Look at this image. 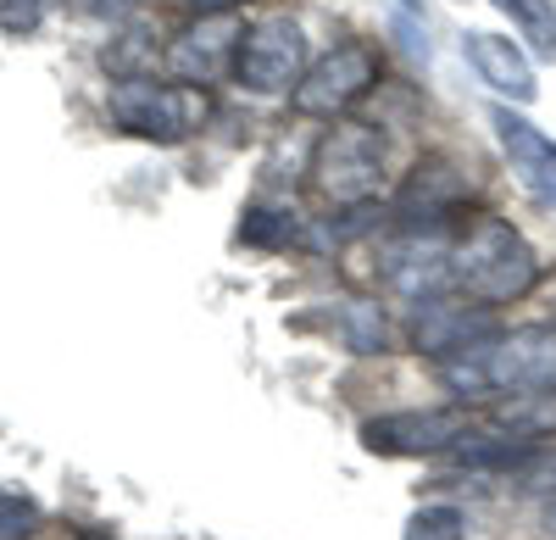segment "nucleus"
<instances>
[{
  "label": "nucleus",
  "mask_w": 556,
  "mask_h": 540,
  "mask_svg": "<svg viewBox=\"0 0 556 540\" xmlns=\"http://www.w3.org/2000/svg\"><path fill=\"white\" fill-rule=\"evenodd\" d=\"M184 7H190L195 17H228L235 7H245V0H184Z\"/></svg>",
  "instance_id": "aec40b11"
},
{
  "label": "nucleus",
  "mask_w": 556,
  "mask_h": 540,
  "mask_svg": "<svg viewBox=\"0 0 556 540\" xmlns=\"http://www.w3.org/2000/svg\"><path fill=\"white\" fill-rule=\"evenodd\" d=\"M401 540H468V518H462V507H451V502H429V507H417L406 518Z\"/></svg>",
  "instance_id": "dca6fc26"
},
{
  "label": "nucleus",
  "mask_w": 556,
  "mask_h": 540,
  "mask_svg": "<svg viewBox=\"0 0 556 540\" xmlns=\"http://www.w3.org/2000/svg\"><path fill=\"white\" fill-rule=\"evenodd\" d=\"M490 128H495L506 162H513V178L523 185V196L534 206H556V140H551V134H540L513 106H495L490 112Z\"/></svg>",
  "instance_id": "6e6552de"
},
{
  "label": "nucleus",
  "mask_w": 556,
  "mask_h": 540,
  "mask_svg": "<svg viewBox=\"0 0 556 540\" xmlns=\"http://www.w3.org/2000/svg\"><path fill=\"white\" fill-rule=\"evenodd\" d=\"M235 45H240V28L228 17H201V28H190L173 45V67L184 78H201V89H206L223 67H235Z\"/></svg>",
  "instance_id": "ddd939ff"
},
{
  "label": "nucleus",
  "mask_w": 556,
  "mask_h": 540,
  "mask_svg": "<svg viewBox=\"0 0 556 540\" xmlns=\"http://www.w3.org/2000/svg\"><path fill=\"white\" fill-rule=\"evenodd\" d=\"M468 201V178H462L451 162H424L412 178H406V190H401V229H424V235H445V223L451 212Z\"/></svg>",
  "instance_id": "9d476101"
},
{
  "label": "nucleus",
  "mask_w": 556,
  "mask_h": 540,
  "mask_svg": "<svg viewBox=\"0 0 556 540\" xmlns=\"http://www.w3.org/2000/svg\"><path fill=\"white\" fill-rule=\"evenodd\" d=\"M34 524H39V507L23 490H0V540H28Z\"/></svg>",
  "instance_id": "f3484780"
},
{
  "label": "nucleus",
  "mask_w": 556,
  "mask_h": 540,
  "mask_svg": "<svg viewBox=\"0 0 556 540\" xmlns=\"http://www.w3.org/2000/svg\"><path fill=\"white\" fill-rule=\"evenodd\" d=\"M112 123L134 140L178 146L206 123V89L195 84H156V78H123L112 89Z\"/></svg>",
  "instance_id": "7ed1b4c3"
},
{
  "label": "nucleus",
  "mask_w": 556,
  "mask_h": 540,
  "mask_svg": "<svg viewBox=\"0 0 556 540\" xmlns=\"http://www.w3.org/2000/svg\"><path fill=\"white\" fill-rule=\"evenodd\" d=\"M490 7L518 23V34L534 45V56L556 62V0H490Z\"/></svg>",
  "instance_id": "2eb2a0df"
},
{
  "label": "nucleus",
  "mask_w": 556,
  "mask_h": 540,
  "mask_svg": "<svg viewBox=\"0 0 556 540\" xmlns=\"http://www.w3.org/2000/svg\"><path fill=\"white\" fill-rule=\"evenodd\" d=\"M45 12H51V0H0V28L7 34H34Z\"/></svg>",
  "instance_id": "a211bd4d"
},
{
  "label": "nucleus",
  "mask_w": 556,
  "mask_h": 540,
  "mask_svg": "<svg viewBox=\"0 0 556 540\" xmlns=\"http://www.w3.org/2000/svg\"><path fill=\"white\" fill-rule=\"evenodd\" d=\"M468 435V407H406V413H379L362 424V452L374 457H440L456 452Z\"/></svg>",
  "instance_id": "423d86ee"
},
{
  "label": "nucleus",
  "mask_w": 556,
  "mask_h": 540,
  "mask_svg": "<svg viewBox=\"0 0 556 540\" xmlns=\"http://www.w3.org/2000/svg\"><path fill=\"white\" fill-rule=\"evenodd\" d=\"M306 73V34L295 17H262L235 45V78L256 96H285Z\"/></svg>",
  "instance_id": "39448f33"
},
{
  "label": "nucleus",
  "mask_w": 556,
  "mask_h": 540,
  "mask_svg": "<svg viewBox=\"0 0 556 540\" xmlns=\"http://www.w3.org/2000/svg\"><path fill=\"white\" fill-rule=\"evenodd\" d=\"M406 7H424V0H406Z\"/></svg>",
  "instance_id": "4be33fe9"
},
{
  "label": "nucleus",
  "mask_w": 556,
  "mask_h": 540,
  "mask_svg": "<svg viewBox=\"0 0 556 540\" xmlns=\"http://www.w3.org/2000/svg\"><path fill=\"white\" fill-rule=\"evenodd\" d=\"M78 7H84L89 17H112V23H117V17H128L134 0H78Z\"/></svg>",
  "instance_id": "6ab92c4d"
},
{
  "label": "nucleus",
  "mask_w": 556,
  "mask_h": 540,
  "mask_svg": "<svg viewBox=\"0 0 556 540\" xmlns=\"http://www.w3.org/2000/svg\"><path fill=\"white\" fill-rule=\"evenodd\" d=\"M374 78H379V51H374V45H362V39L334 45L329 56H317V62L301 73V84H295V112H306V117H334V112H345L351 101H362L367 89H374Z\"/></svg>",
  "instance_id": "0eeeda50"
},
{
  "label": "nucleus",
  "mask_w": 556,
  "mask_h": 540,
  "mask_svg": "<svg viewBox=\"0 0 556 540\" xmlns=\"http://www.w3.org/2000/svg\"><path fill=\"white\" fill-rule=\"evenodd\" d=\"M495 335V312H484V301H424L412 318V340L424 356H434V363H451V356L473 351L479 340Z\"/></svg>",
  "instance_id": "1a4fd4ad"
},
{
  "label": "nucleus",
  "mask_w": 556,
  "mask_h": 540,
  "mask_svg": "<svg viewBox=\"0 0 556 540\" xmlns=\"http://www.w3.org/2000/svg\"><path fill=\"white\" fill-rule=\"evenodd\" d=\"M440 379L456 395H545L556 390V329H495L473 351L440 363Z\"/></svg>",
  "instance_id": "f257e3e1"
},
{
  "label": "nucleus",
  "mask_w": 556,
  "mask_h": 540,
  "mask_svg": "<svg viewBox=\"0 0 556 540\" xmlns=\"http://www.w3.org/2000/svg\"><path fill=\"white\" fill-rule=\"evenodd\" d=\"M78 540H106V535H78Z\"/></svg>",
  "instance_id": "412c9836"
},
{
  "label": "nucleus",
  "mask_w": 556,
  "mask_h": 540,
  "mask_svg": "<svg viewBox=\"0 0 556 540\" xmlns=\"http://www.w3.org/2000/svg\"><path fill=\"white\" fill-rule=\"evenodd\" d=\"M301 240H306V217H301L290 201H256V206H245V217H240V246L285 251V246H301Z\"/></svg>",
  "instance_id": "4468645a"
},
{
  "label": "nucleus",
  "mask_w": 556,
  "mask_h": 540,
  "mask_svg": "<svg viewBox=\"0 0 556 540\" xmlns=\"http://www.w3.org/2000/svg\"><path fill=\"white\" fill-rule=\"evenodd\" d=\"M384 134L367 128V123H340L323 134V146L312 151V178L317 190L329 196L334 206H356V201H374L384 185Z\"/></svg>",
  "instance_id": "20e7f679"
},
{
  "label": "nucleus",
  "mask_w": 556,
  "mask_h": 540,
  "mask_svg": "<svg viewBox=\"0 0 556 540\" xmlns=\"http://www.w3.org/2000/svg\"><path fill=\"white\" fill-rule=\"evenodd\" d=\"M462 56L473 62V73L495 89V96H506V101H518V106H529L534 96H540V84H534V67H529V56L518 51L506 34H484V28H473V34H462Z\"/></svg>",
  "instance_id": "9b49d317"
},
{
  "label": "nucleus",
  "mask_w": 556,
  "mask_h": 540,
  "mask_svg": "<svg viewBox=\"0 0 556 540\" xmlns=\"http://www.w3.org/2000/svg\"><path fill=\"white\" fill-rule=\"evenodd\" d=\"M540 279V256L534 246L513 229V223L501 217H484L468 229V240H462L451 251V285L462 296H473L484 306H506V301H523Z\"/></svg>",
  "instance_id": "f03ea898"
},
{
  "label": "nucleus",
  "mask_w": 556,
  "mask_h": 540,
  "mask_svg": "<svg viewBox=\"0 0 556 540\" xmlns=\"http://www.w3.org/2000/svg\"><path fill=\"white\" fill-rule=\"evenodd\" d=\"M295 329H317L334 346H345L351 356H384L390 346V324L374 301H334V306H306Z\"/></svg>",
  "instance_id": "f8f14e48"
}]
</instances>
